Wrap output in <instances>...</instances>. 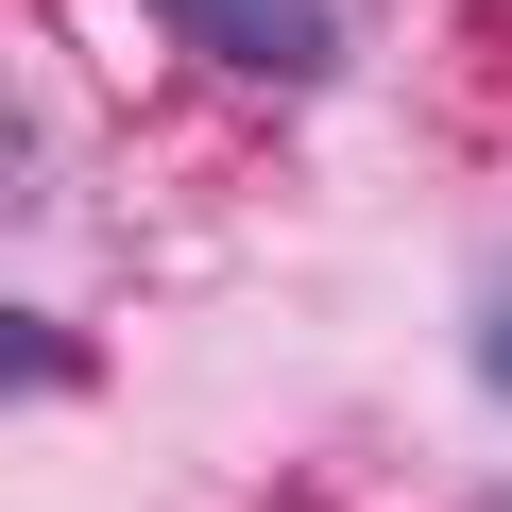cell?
Masks as SVG:
<instances>
[{
    "label": "cell",
    "instance_id": "1",
    "mask_svg": "<svg viewBox=\"0 0 512 512\" xmlns=\"http://www.w3.org/2000/svg\"><path fill=\"white\" fill-rule=\"evenodd\" d=\"M154 18L239 86H325L342 69V0H154Z\"/></svg>",
    "mask_w": 512,
    "mask_h": 512
},
{
    "label": "cell",
    "instance_id": "2",
    "mask_svg": "<svg viewBox=\"0 0 512 512\" xmlns=\"http://www.w3.org/2000/svg\"><path fill=\"white\" fill-rule=\"evenodd\" d=\"M461 376H478V393L512 410V239L478 256V291H461Z\"/></svg>",
    "mask_w": 512,
    "mask_h": 512
}]
</instances>
